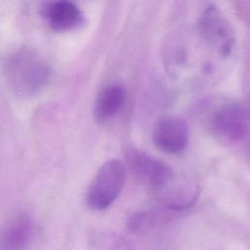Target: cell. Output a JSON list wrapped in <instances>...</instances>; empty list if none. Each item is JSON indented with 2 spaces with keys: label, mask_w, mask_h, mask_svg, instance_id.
Listing matches in <instances>:
<instances>
[{
  "label": "cell",
  "mask_w": 250,
  "mask_h": 250,
  "mask_svg": "<svg viewBox=\"0 0 250 250\" xmlns=\"http://www.w3.org/2000/svg\"><path fill=\"white\" fill-rule=\"evenodd\" d=\"M40 14L48 26L55 31H70L84 22L81 9L71 1L43 2Z\"/></svg>",
  "instance_id": "cell-7"
},
{
  "label": "cell",
  "mask_w": 250,
  "mask_h": 250,
  "mask_svg": "<svg viewBox=\"0 0 250 250\" xmlns=\"http://www.w3.org/2000/svg\"><path fill=\"white\" fill-rule=\"evenodd\" d=\"M128 162L136 177L148 185V187L168 167L165 163L156 160L140 150H131L128 153Z\"/></svg>",
  "instance_id": "cell-10"
},
{
  "label": "cell",
  "mask_w": 250,
  "mask_h": 250,
  "mask_svg": "<svg viewBox=\"0 0 250 250\" xmlns=\"http://www.w3.org/2000/svg\"><path fill=\"white\" fill-rule=\"evenodd\" d=\"M3 72L10 90L21 98L39 94L51 78V68L47 62L27 48L11 53L4 62Z\"/></svg>",
  "instance_id": "cell-1"
},
{
  "label": "cell",
  "mask_w": 250,
  "mask_h": 250,
  "mask_svg": "<svg viewBox=\"0 0 250 250\" xmlns=\"http://www.w3.org/2000/svg\"><path fill=\"white\" fill-rule=\"evenodd\" d=\"M248 113L245 107L235 102L219 105L210 119V127L215 136L227 144H235L245 135Z\"/></svg>",
  "instance_id": "cell-5"
},
{
  "label": "cell",
  "mask_w": 250,
  "mask_h": 250,
  "mask_svg": "<svg viewBox=\"0 0 250 250\" xmlns=\"http://www.w3.org/2000/svg\"><path fill=\"white\" fill-rule=\"evenodd\" d=\"M201 37L222 57L230 55L235 44L234 30L230 22L213 4L205 7L198 19Z\"/></svg>",
  "instance_id": "cell-4"
},
{
  "label": "cell",
  "mask_w": 250,
  "mask_h": 250,
  "mask_svg": "<svg viewBox=\"0 0 250 250\" xmlns=\"http://www.w3.org/2000/svg\"><path fill=\"white\" fill-rule=\"evenodd\" d=\"M32 224L24 212L10 216L0 227V250H24L31 238Z\"/></svg>",
  "instance_id": "cell-8"
},
{
  "label": "cell",
  "mask_w": 250,
  "mask_h": 250,
  "mask_svg": "<svg viewBox=\"0 0 250 250\" xmlns=\"http://www.w3.org/2000/svg\"><path fill=\"white\" fill-rule=\"evenodd\" d=\"M189 132L187 122L177 116H164L157 120L152 130L154 145L163 152L178 154L186 149Z\"/></svg>",
  "instance_id": "cell-6"
},
{
  "label": "cell",
  "mask_w": 250,
  "mask_h": 250,
  "mask_svg": "<svg viewBox=\"0 0 250 250\" xmlns=\"http://www.w3.org/2000/svg\"><path fill=\"white\" fill-rule=\"evenodd\" d=\"M127 92L123 85L112 83L104 87L97 96L94 116L97 122L104 123L113 117L122 108Z\"/></svg>",
  "instance_id": "cell-9"
},
{
  "label": "cell",
  "mask_w": 250,
  "mask_h": 250,
  "mask_svg": "<svg viewBox=\"0 0 250 250\" xmlns=\"http://www.w3.org/2000/svg\"><path fill=\"white\" fill-rule=\"evenodd\" d=\"M126 180V169L118 159L104 162L97 171L86 194L89 207L94 210L108 208L119 196Z\"/></svg>",
  "instance_id": "cell-3"
},
{
  "label": "cell",
  "mask_w": 250,
  "mask_h": 250,
  "mask_svg": "<svg viewBox=\"0 0 250 250\" xmlns=\"http://www.w3.org/2000/svg\"><path fill=\"white\" fill-rule=\"evenodd\" d=\"M155 200L170 210L191 207L199 195V187L189 175L177 172L170 166L149 187Z\"/></svg>",
  "instance_id": "cell-2"
}]
</instances>
